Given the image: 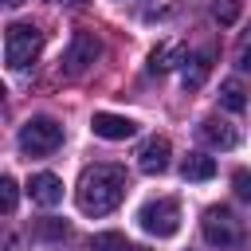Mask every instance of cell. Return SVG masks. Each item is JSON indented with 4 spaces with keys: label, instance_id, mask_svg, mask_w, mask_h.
Masks as SVG:
<instances>
[{
    "label": "cell",
    "instance_id": "cell-1",
    "mask_svg": "<svg viewBox=\"0 0 251 251\" xmlns=\"http://www.w3.org/2000/svg\"><path fill=\"white\" fill-rule=\"evenodd\" d=\"M126 188H129L126 169L102 161V165L82 169L78 188H75V200H78V208H82L86 216H106V212H114V208L126 200Z\"/></svg>",
    "mask_w": 251,
    "mask_h": 251
},
{
    "label": "cell",
    "instance_id": "cell-2",
    "mask_svg": "<svg viewBox=\"0 0 251 251\" xmlns=\"http://www.w3.org/2000/svg\"><path fill=\"white\" fill-rule=\"evenodd\" d=\"M39 43H43V35H39L35 24H12L4 31V63H8V71H24L39 55Z\"/></svg>",
    "mask_w": 251,
    "mask_h": 251
},
{
    "label": "cell",
    "instance_id": "cell-3",
    "mask_svg": "<svg viewBox=\"0 0 251 251\" xmlns=\"http://www.w3.org/2000/svg\"><path fill=\"white\" fill-rule=\"evenodd\" d=\"M63 145V126L55 118H27L24 129H20V149L27 157H43V153H55Z\"/></svg>",
    "mask_w": 251,
    "mask_h": 251
},
{
    "label": "cell",
    "instance_id": "cell-4",
    "mask_svg": "<svg viewBox=\"0 0 251 251\" xmlns=\"http://www.w3.org/2000/svg\"><path fill=\"white\" fill-rule=\"evenodd\" d=\"M141 227L149 231V235H157V239H169V235H176L180 231V204L173 200V196H161V200H149L145 208H141Z\"/></svg>",
    "mask_w": 251,
    "mask_h": 251
},
{
    "label": "cell",
    "instance_id": "cell-5",
    "mask_svg": "<svg viewBox=\"0 0 251 251\" xmlns=\"http://www.w3.org/2000/svg\"><path fill=\"white\" fill-rule=\"evenodd\" d=\"M200 227H204V239L212 247H239V239H243V224L227 208H208Z\"/></svg>",
    "mask_w": 251,
    "mask_h": 251
},
{
    "label": "cell",
    "instance_id": "cell-6",
    "mask_svg": "<svg viewBox=\"0 0 251 251\" xmlns=\"http://www.w3.org/2000/svg\"><path fill=\"white\" fill-rule=\"evenodd\" d=\"M98 55H102L98 35H94V31H75V39H71V47H67V55H63V71H67V75H82Z\"/></svg>",
    "mask_w": 251,
    "mask_h": 251
},
{
    "label": "cell",
    "instance_id": "cell-7",
    "mask_svg": "<svg viewBox=\"0 0 251 251\" xmlns=\"http://www.w3.org/2000/svg\"><path fill=\"white\" fill-rule=\"evenodd\" d=\"M169 157H173V145H169V137H161V133H153V137H145V141L137 145V169H141L145 176L165 173V169H169Z\"/></svg>",
    "mask_w": 251,
    "mask_h": 251
},
{
    "label": "cell",
    "instance_id": "cell-8",
    "mask_svg": "<svg viewBox=\"0 0 251 251\" xmlns=\"http://www.w3.org/2000/svg\"><path fill=\"white\" fill-rule=\"evenodd\" d=\"M90 129H94L102 141H126V137L137 133V122L126 118V114H106V110H102V114H94Z\"/></svg>",
    "mask_w": 251,
    "mask_h": 251
},
{
    "label": "cell",
    "instance_id": "cell-9",
    "mask_svg": "<svg viewBox=\"0 0 251 251\" xmlns=\"http://www.w3.org/2000/svg\"><path fill=\"white\" fill-rule=\"evenodd\" d=\"M200 141H208L212 149H235L239 145V129L224 118H204L200 122Z\"/></svg>",
    "mask_w": 251,
    "mask_h": 251
},
{
    "label": "cell",
    "instance_id": "cell-10",
    "mask_svg": "<svg viewBox=\"0 0 251 251\" xmlns=\"http://www.w3.org/2000/svg\"><path fill=\"white\" fill-rule=\"evenodd\" d=\"M27 192H31V200H35L39 208H55V204L63 200V180H59L55 173H35L31 184H27Z\"/></svg>",
    "mask_w": 251,
    "mask_h": 251
},
{
    "label": "cell",
    "instance_id": "cell-11",
    "mask_svg": "<svg viewBox=\"0 0 251 251\" xmlns=\"http://www.w3.org/2000/svg\"><path fill=\"white\" fill-rule=\"evenodd\" d=\"M176 63H188V51H184L180 43H165V47H157V51L149 55V71H153V75H165V71H173Z\"/></svg>",
    "mask_w": 251,
    "mask_h": 251
},
{
    "label": "cell",
    "instance_id": "cell-12",
    "mask_svg": "<svg viewBox=\"0 0 251 251\" xmlns=\"http://www.w3.org/2000/svg\"><path fill=\"white\" fill-rule=\"evenodd\" d=\"M180 176H184V180H212V176H216V157H208V153H188V157L180 161Z\"/></svg>",
    "mask_w": 251,
    "mask_h": 251
},
{
    "label": "cell",
    "instance_id": "cell-13",
    "mask_svg": "<svg viewBox=\"0 0 251 251\" xmlns=\"http://www.w3.org/2000/svg\"><path fill=\"white\" fill-rule=\"evenodd\" d=\"M208 71H212V55H208V51H204V55H192V59L184 63V75H180L184 90H196V86H204Z\"/></svg>",
    "mask_w": 251,
    "mask_h": 251
},
{
    "label": "cell",
    "instance_id": "cell-14",
    "mask_svg": "<svg viewBox=\"0 0 251 251\" xmlns=\"http://www.w3.org/2000/svg\"><path fill=\"white\" fill-rule=\"evenodd\" d=\"M220 102H224L231 114L247 110V90H243V82H239V78H224V82H220Z\"/></svg>",
    "mask_w": 251,
    "mask_h": 251
},
{
    "label": "cell",
    "instance_id": "cell-15",
    "mask_svg": "<svg viewBox=\"0 0 251 251\" xmlns=\"http://www.w3.org/2000/svg\"><path fill=\"white\" fill-rule=\"evenodd\" d=\"M90 251H129V243H126L122 231H98L90 239Z\"/></svg>",
    "mask_w": 251,
    "mask_h": 251
},
{
    "label": "cell",
    "instance_id": "cell-16",
    "mask_svg": "<svg viewBox=\"0 0 251 251\" xmlns=\"http://www.w3.org/2000/svg\"><path fill=\"white\" fill-rule=\"evenodd\" d=\"M16 200H20V188H16L12 176H4V180H0V208L12 216V212H16Z\"/></svg>",
    "mask_w": 251,
    "mask_h": 251
},
{
    "label": "cell",
    "instance_id": "cell-17",
    "mask_svg": "<svg viewBox=\"0 0 251 251\" xmlns=\"http://www.w3.org/2000/svg\"><path fill=\"white\" fill-rule=\"evenodd\" d=\"M35 235H39V239H63V235H67V224H63V220H39V224H35Z\"/></svg>",
    "mask_w": 251,
    "mask_h": 251
},
{
    "label": "cell",
    "instance_id": "cell-18",
    "mask_svg": "<svg viewBox=\"0 0 251 251\" xmlns=\"http://www.w3.org/2000/svg\"><path fill=\"white\" fill-rule=\"evenodd\" d=\"M231 184H235V196H239V200H251V173H247V169H235Z\"/></svg>",
    "mask_w": 251,
    "mask_h": 251
},
{
    "label": "cell",
    "instance_id": "cell-19",
    "mask_svg": "<svg viewBox=\"0 0 251 251\" xmlns=\"http://www.w3.org/2000/svg\"><path fill=\"white\" fill-rule=\"evenodd\" d=\"M235 16H239V4H235V0L216 4V20H220V24H235Z\"/></svg>",
    "mask_w": 251,
    "mask_h": 251
},
{
    "label": "cell",
    "instance_id": "cell-20",
    "mask_svg": "<svg viewBox=\"0 0 251 251\" xmlns=\"http://www.w3.org/2000/svg\"><path fill=\"white\" fill-rule=\"evenodd\" d=\"M239 71H247V75H251V43H243V47H239Z\"/></svg>",
    "mask_w": 251,
    "mask_h": 251
},
{
    "label": "cell",
    "instance_id": "cell-21",
    "mask_svg": "<svg viewBox=\"0 0 251 251\" xmlns=\"http://www.w3.org/2000/svg\"><path fill=\"white\" fill-rule=\"evenodd\" d=\"M4 4H12V8H16V4H24V0H4Z\"/></svg>",
    "mask_w": 251,
    "mask_h": 251
},
{
    "label": "cell",
    "instance_id": "cell-22",
    "mask_svg": "<svg viewBox=\"0 0 251 251\" xmlns=\"http://www.w3.org/2000/svg\"><path fill=\"white\" fill-rule=\"evenodd\" d=\"M129 251H149V247H129Z\"/></svg>",
    "mask_w": 251,
    "mask_h": 251
},
{
    "label": "cell",
    "instance_id": "cell-23",
    "mask_svg": "<svg viewBox=\"0 0 251 251\" xmlns=\"http://www.w3.org/2000/svg\"><path fill=\"white\" fill-rule=\"evenodd\" d=\"M71 4H86V0H71Z\"/></svg>",
    "mask_w": 251,
    "mask_h": 251
}]
</instances>
